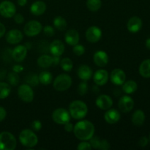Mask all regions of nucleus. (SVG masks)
Here are the masks:
<instances>
[{"instance_id":"f257e3e1","label":"nucleus","mask_w":150,"mask_h":150,"mask_svg":"<svg viewBox=\"0 0 150 150\" xmlns=\"http://www.w3.org/2000/svg\"><path fill=\"white\" fill-rule=\"evenodd\" d=\"M73 133L78 139L81 141H89L95 133V126L88 120H82L76 124Z\"/></svg>"},{"instance_id":"f03ea898","label":"nucleus","mask_w":150,"mask_h":150,"mask_svg":"<svg viewBox=\"0 0 150 150\" xmlns=\"http://www.w3.org/2000/svg\"><path fill=\"white\" fill-rule=\"evenodd\" d=\"M87 112V105L81 100H74L69 105V113L75 120H81L86 117Z\"/></svg>"},{"instance_id":"7ed1b4c3","label":"nucleus","mask_w":150,"mask_h":150,"mask_svg":"<svg viewBox=\"0 0 150 150\" xmlns=\"http://www.w3.org/2000/svg\"><path fill=\"white\" fill-rule=\"evenodd\" d=\"M19 140L23 146L28 148H32L38 143V138L37 135L29 129H25L21 132L19 135Z\"/></svg>"},{"instance_id":"20e7f679","label":"nucleus","mask_w":150,"mask_h":150,"mask_svg":"<svg viewBox=\"0 0 150 150\" xmlns=\"http://www.w3.org/2000/svg\"><path fill=\"white\" fill-rule=\"evenodd\" d=\"M17 141L11 133L4 131L0 133V150H14Z\"/></svg>"},{"instance_id":"39448f33","label":"nucleus","mask_w":150,"mask_h":150,"mask_svg":"<svg viewBox=\"0 0 150 150\" xmlns=\"http://www.w3.org/2000/svg\"><path fill=\"white\" fill-rule=\"evenodd\" d=\"M72 79L67 74H60L54 81L53 86L57 91L63 92L66 91L71 86Z\"/></svg>"},{"instance_id":"423d86ee","label":"nucleus","mask_w":150,"mask_h":150,"mask_svg":"<svg viewBox=\"0 0 150 150\" xmlns=\"http://www.w3.org/2000/svg\"><path fill=\"white\" fill-rule=\"evenodd\" d=\"M52 119L54 122L59 125H64L70 120V114L68 111L62 108L54 110L52 114Z\"/></svg>"},{"instance_id":"0eeeda50","label":"nucleus","mask_w":150,"mask_h":150,"mask_svg":"<svg viewBox=\"0 0 150 150\" xmlns=\"http://www.w3.org/2000/svg\"><path fill=\"white\" fill-rule=\"evenodd\" d=\"M42 29V24L39 21L32 20L26 23L23 28V32L26 36L34 37L39 35Z\"/></svg>"},{"instance_id":"6e6552de","label":"nucleus","mask_w":150,"mask_h":150,"mask_svg":"<svg viewBox=\"0 0 150 150\" xmlns=\"http://www.w3.org/2000/svg\"><path fill=\"white\" fill-rule=\"evenodd\" d=\"M19 98L25 103H31L34 100V92L29 84H22L18 89Z\"/></svg>"},{"instance_id":"1a4fd4ad","label":"nucleus","mask_w":150,"mask_h":150,"mask_svg":"<svg viewBox=\"0 0 150 150\" xmlns=\"http://www.w3.org/2000/svg\"><path fill=\"white\" fill-rule=\"evenodd\" d=\"M16 13V7L12 1H3L0 3V15L2 17L12 18Z\"/></svg>"},{"instance_id":"9d476101","label":"nucleus","mask_w":150,"mask_h":150,"mask_svg":"<svg viewBox=\"0 0 150 150\" xmlns=\"http://www.w3.org/2000/svg\"><path fill=\"white\" fill-rule=\"evenodd\" d=\"M102 37V31L98 26H92L88 28L86 32V38L89 42L95 43L98 42Z\"/></svg>"},{"instance_id":"9b49d317","label":"nucleus","mask_w":150,"mask_h":150,"mask_svg":"<svg viewBox=\"0 0 150 150\" xmlns=\"http://www.w3.org/2000/svg\"><path fill=\"white\" fill-rule=\"evenodd\" d=\"M118 106L122 112H130L134 107V100L130 96L125 95V96L122 97L120 99Z\"/></svg>"},{"instance_id":"f8f14e48","label":"nucleus","mask_w":150,"mask_h":150,"mask_svg":"<svg viewBox=\"0 0 150 150\" xmlns=\"http://www.w3.org/2000/svg\"><path fill=\"white\" fill-rule=\"evenodd\" d=\"M110 79H111V82L114 85L117 86H120L124 83L126 80V75L125 72L121 69H115L112 70L110 75Z\"/></svg>"},{"instance_id":"ddd939ff","label":"nucleus","mask_w":150,"mask_h":150,"mask_svg":"<svg viewBox=\"0 0 150 150\" xmlns=\"http://www.w3.org/2000/svg\"><path fill=\"white\" fill-rule=\"evenodd\" d=\"M109 79V74L108 71L103 69H100L95 72L93 76L94 82L97 86H103L108 82Z\"/></svg>"},{"instance_id":"4468645a","label":"nucleus","mask_w":150,"mask_h":150,"mask_svg":"<svg viewBox=\"0 0 150 150\" xmlns=\"http://www.w3.org/2000/svg\"><path fill=\"white\" fill-rule=\"evenodd\" d=\"M27 54V48L25 45H17L12 51V58L17 62L23 61Z\"/></svg>"},{"instance_id":"2eb2a0df","label":"nucleus","mask_w":150,"mask_h":150,"mask_svg":"<svg viewBox=\"0 0 150 150\" xmlns=\"http://www.w3.org/2000/svg\"><path fill=\"white\" fill-rule=\"evenodd\" d=\"M23 34L18 29H12L6 35V40L8 43L15 45L21 42L23 40Z\"/></svg>"},{"instance_id":"dca6fc26","label":"nucleus","mask_w":150,"mask_h":150,"mask_svg":"<svg viewBox=\"0 0 150 150\" xmlns=\"http://www.w3.org/2000/svg\"><path fill=\"white\" fill-rule=\"evenodd\" d=\"M96 105L101 110H108L113 105V100L110 96L107 95H101L95 101Z\"/></svg>"},{"instance_id":"f3484780","label":"nucleus","mask_w":150,"mask_h":150,"mask_svg":"<svg viewBox=\"0 0 150 150\" xmlns=\"http://www.w3.org/2000/svg\"><path fill=\"white\" fill-rule=\"evenodd\" d=\"M142 25H143V23H142V19L137 16H133V17L130 18L127 21V27L130 32L136 33L141 30Z\"/></svg>"},{"instance_id":"a211bd4d","label":"nucleus","mask_w":150,"mask_h":150,"mask_svg":"<svg viewBox=\"0 0 150 150\" xmlns=\"http://www.w3.org/2000/svg\"><path fill=\"white\" fill-rule=\"evenodd\" d=\"M49 51L54 57H60L64 51V45L59 40H54L49 45Z\"/></svg>"},{"instance_id":"6ab92c4d","label":"nucleus","mask_w":150,"mask_h":150,"mask_svg":"<svg viewBox=\"0 0 150 150\" xmlns=\"http://www.w3.org/2000/svg\"><path fill=\"white\" fill-rule=\"evenodd\" d=\"M93 60L97 66L100 67H103L108 64V56L105 51H98L94 54Z\"/></svg>"},{"instance_id":"aec40b11","label":"nucleus","mask_w":150,"mask_h":150,"mask_svg":"<svg viewBox=\"0 0 150 150\" xmlns=\"http://www.w3.org/2000/svg\"><path fill=\"white\" fill-rule=\"evenodd\" d=\"M120 118H121L120 113L114 108L108 109L104 115V119L108 124H116L120 121Z\"/></svg>"},{"instance_id":"412c9836","label":"nucleus","mask_w":150,"mask_h":150,"mask_svg":"<svg viewBox=\"0 0 150 150\" xmlns=\"http://www.w3.org/2000/svg\"><path fill=\"white\" fill-rule=\"evenodd\" d=\"M46 10V4L42 1H36L31 5L30 11L34 16H39L43 14Z\"/></svg>"},{"instance_id":"4be33fe9","label":"nucleus","mask_w":150,"mask_h":150,"mask_svg":"<svg viewBox=\"0 0 150 150\" xmlns=\"http://www.w3.org/2000/svg\"><path fill=\"white\" fill-rule=\"evenodd\" d=\"M77 73L79 79L84 81L89 80L92 77V74H93L90 67L86 65V64H83V65L80 66L78 69Z\"/></svg>"},{"instance_id":"5701e85b","label":"nucleus","mask_w":150,"mask_h":150,"mask_svg":"<svg viewBox=\"0 0 150 150\" xmlns=\"http://www.w3.org/2000/svg\"><path fill=\"white\" fill-rule=\"evenodd\" d=\"M66 42L68 45L74 46L75 45L79 43V34L75 29H70L65 33L64 36Z\"/></svg>"},{"instance_id":"b1692460","label":"nucleus","mask_w":150,"mask_h":150,"mask_svg":"<svg viewBox=\"0 0 150 150\" xmlns=\"http://www.w3.org/2000/svg\"><path fill=\"white\" fill-rule=\"evenodd\" d=\"M145 114L143 111L139 109L134 111L132 116V122L135 126L140 127L144 123Z\"/></svg>"},{"instance_id":"393cba45","label":"nucleus","mask_w":150,"mask_h":150,"mask_svg":"<svg viewBox=\"0 0 150 150\" xmlns=\"http://www.w3.org/2000/svg\"><path fill=\"white\" fill-rule=\"evenodd\" d=\"M54 63L53 57L47 54H44L38 59V64L42 68H48L50 67Z\"/></svg>"},{"instance_id":"a878e982","label":"nucleus","mask_w":150,"mask_h":150,"mask_svg":"<svg viewBox=\"0 0 150 150\" xmlns=\"http://www.w3.org/2000/svg\"><path fill=\"white\" fill-rule=\"evenodd\" d=\"M139 73L144 78H150V59L144 60L141 63L139 69Z\"/></svg>"},{"instance_id":"bb28decb","label":"nucleus","mask_w":150,"mask_h":150,"mask_svg":"<svg viewBox=\"0 0 150 150\" xmlns=\"http://www.w3.org/2000/svg\"><path fill=\"white\" fill-rule=\"evenodd\" d=\"M138 85L136 81L133 80L125 81L122 84V90L126 94H133L137 90Z\"/></svg>"},{"instance_id":"cd10ccee","label":"nucleus","mask_w":150,"mask_h":150,"mask_svg":"<svg viewBox=\"0 0 150 150\" xmlns=\"http://www.w3.org/2000/svg\"><path fill=\"white\" fill-rule=\"evenodd\" d=\"M38 77H39L40 83H42V85H45V86L50 84L53 79V76L51 73L48 71H43L40 73Z\"/></svg>"},{"instance_id":"c85d7f7f","label":"nucleus","mask_w":150,"mask_h":150,"mask_svg":"<svg viewBox=\"0 0 150 150\" xmlns=\"http://www.w3.org/2000/svg\"><path fill=\"white\" fill-rule=\"evenodd\" d=\"M54 25L56 27V29H57L58 30L64 31L67 28V23L65 18H64L62 16H57V17H56L54 18Z\"/></svg>"},{"instance_id":"c756f323","label":"nucleus","mask_w":150,"mask_h":150,"mask_svg":"<svg viewBox=\"0 0 150 150\" xmlns=\"http://www.w3.org/2000/svg\"><path fill=\"white\" fill-rule=\"evenodd\" d=\"M11 91L10 84L0 81V99H4L9 96Z\"/></svg>"},{"instance_id":"7c9ffc66","label":"nucleus","mask_w":150,"mask_h":150,"mask_svg":"<svg viewBox=\"0 0 150 150\" xmlns=\"http://www.w3.org/2000/svg\"><path fill=\"white\" fill-rule=\"evenodd\" d=\"M101 5H102L101 0H87L86 1V7L90 11H98L100 9Z\"/></svg>"},{"instance_id":"2f4dec72","label":"nucleus","mask_w":150,"mask_h":150,"mask_svg":"<svg viewBox=\"0 0 150 150\" xmlns=\"http://www.w3.org/2000/svg\"><path fill=\"white\" fill-rule=\"evenodd\" d=\"M60 65L62 69L66 72H69L72 70L73 67V63L72 60L69 58H64L60 61Z\"/></svg>"},{"instance_id":"473e14b6","label":"nucleus","mask_w":150,"mask_h":150,"mask_svg":"<svg viewBox=\"0 0 150 150\" xmlns=\"http://www.w3.org/2000/svg\"><path fill=\"white\" fill-rule=\"evenodd\" d=\"M26 81L27 83V84L30 85V86H37L38 85V83H40L39 77L35 73H31V74L27 76V77L26 79Z\"/></svg>"},{"instance_id":"72a5a7b5","label":"nucleus","mask_w":150,"mask_h":150,"mask_svg":"<svg viewBox=\"0 0 150 150\" xmlns=\"http://www.w3.org/2000/svg\"><path fill=\"white\" fill-rule=\"evenodd\" d=\"M7 80H8L9 83L12 86H17L19 83V76L18 75L17 73L16 72H13V73H9L8 76H7Z\"/></svg>"},{"instance_id":"f704fd0d","label":"nucleus","mask_w":150,"mask_h":150,"mask_svg":"<svg viewBox=\"0 0 150 150\" xmlns=\"http://www.w3.org/2000/svg\"><path fill=\"white\" fill-rule=\"evenodd\" d=\"M73 53H74L76 56H79H79H81L84 54L85 48L84 46H83L82 45L78 43L73 46Z\"/></svg>"},{"instance_id":"c9c22d12","label":"nucleus","mask_w":150,"mask_h":150,"mask_svg":"<svg viewBox=\"0 0 150 150\" xmlns=\"http://www.w3.org/2000/svg\"><path fill=\"white\" fill-rule=\"evenodd\" d=\"M88 92V85L86 82H81L79 83L78 86V93L80 95H84L87 93Z\"/></svg>"},{"instance_id":"e433bc0d","label":"nucleus","mask_w":150,"mask_h":150,"mask_svg":"<svg viewBox=\"0 0 150 150\" xmlns=\"http://www.w3.org/2000/svg\"><path fill=\"white\" fill-rule=\"evenodd\" d=\"M89 141H90V144L91 146H92V148H94V149H99V146H100V139L99 137H98V136H92V138H91L90 139H89Z\"/></svg>"},{"instance_id":"4c0bfd02","label":"nucleus","mask_w":150,"mask_h":150,"mask_svg":"<svg viewBox=\"0 0 150 150\" xmlns=\"http://www.w3.org/2000/svg\"><path fill=\"white\" fill-rule=\"evenodd\" d=\"M77 149L79 150H90L92 149L90 143L87 142L86 141H83L78 145Z\"/></svg>"},{"instance_id":"58836bf2","label":"nucleus","mask_w":150,"mask_h":150,"mask_svg":"<svg viewBox=\"0 0 150 150\" xmlns=\"http://www.w3.org/2000/svg\"><path fill=\"white\" fill-rule=\"evenodd\" d=\"M43 32L45 34V35L48 37H52L54 36V33H55V31H54V29L51 26H45V27L43 28Z\"/></svg>"},{"instance_id":"ea45409f","label":"nucleus","mask_w":150,"mask_h":150,"mask_svg":"<svg viewBox=\"0 0 150 150\" xmlns=\"http://www.w3.org/2000/svg\"><path fill=\"white\" fill-rule=\"evenodd\" d=\"M111 148V145H110L109 142H108L107 140H101L100 141V144L99 146V149H101V150H108Z\"/></svg>"},{"instance_id":"a19ab883","label":"nucleus","mask_w":150,"mask_h":150,"mask_svg":"<svg viewBox=\"0 0 150 150\" xmlns=\"http://www.w3.org/2000/svg\"><path fill=\"white\" fill-rule=\"evenodd\" d=\"M31 127L35 131H39L42 128V123L40 120H35L31 124Z\"/></svg>"},{"instance_id":"79ce46f5","label":"nucleus","mask_w":150,"mask_h":150,"mask_svg":"<svg viewBox=\"0 0 150 150\" xmlns=\"http://www.w3.org/2000/svg\"><path fill=\"white\" fill-rule=\"evenodd\" d=\"M14 17V21L16 23H18V24H21V23H23V21H24V18L22 16L21 14H15V16H13Z\"/></svg>"},{"instance_id":"37998d69","label":"nucleus","mask_w":150,"mask_h":150,"mask_svg":"<svg viewBox=\"0 0 150 150\" xmlns=\"http://www.w3.org/2000/svg\"><path fill=\"white\" fill-rule=\"evenodd\" d=\"M148 144V139L146 136H143L139 141V145L142 147H145Z\"/></svg>"},{"instance_id":"c03bdc74","label":"nucleus","mask_w":150,"mask_h":150,"mask_svg":"<svg viewBox=\"0 0 150 150\" xmlns=\"http://www.w3.org/2000/svg\"><path fill=\"white\" fill-rule=\"evenodd\" d=\"M64 125V130H65V131L68 132V133H70V132L73 131V128H74V126H73V125L72 124L71 122H68L65 123Z\"/></svg>"},{"instance_id":"a18cd8bd","label":"nucleus","mask_w":150,"mask_h":150,"mask_svg":"<svg viewBox=\"0 0 150 150\" xmlns=\"http://www.w3.org/2000/svg\"><path fill=\"white\" fill-rule=\"evenodd\" d=\"M6 116H7V112H6L5 109L3 107L0 106V122L5 119Z\"/></svg>"},{"instance_id":"49530a36","label":"nucleus","mask_w":150,"mask_h":150,"mask_svg":"<svg viewBox=\"0 0 150 150\" xmlns=\"http://www.w3.org/2000/svg\"><path fill=\"white\" fill-rule=\"evenodd\" d=\"M13 72H16V73H21V72L23 70V66L20 65V64H16V65L13 66Z\"/></svg>"},{"instance_id":"de8ad7c7","label":"nucleus","mask_w":150,"mask_h":150,"mask_svg":"<svg viewBox=\"0 0 150 150\" xmlns=\"http://www.w3.org/2000/svg\"><path fill=\"white\" fill-rule=\"evenodd\" d=\"M5 26H4V25L3 24V23H0V38H1V37L4 36V35L5 34Z\"/></svg>"},{"instance_id":"09e8293b","label":"nucleus","mask_w":150,"mask_h":150,"mask_svg":"<svg viewBox=\"0 0 150 150\" xmlns=\"http://www.w3.org/2000/svg\"><path fill=\"white\" fill-rule=\"evenodd\" d=\"M53 59H54V63H53V64L57 65L59 63H60L59 57H53Z\"/></svg>"},{"instance_id":"8fccbe9b","label":"nucleus","mask_w":150,"mask_h":150,"mask_svg":"<svg viewBox=\"0 0 150 150\" xmlns=\"http://www.w3.org/2000/svg\"><path fill=\"white\" fill-rule=\"evenodd\" d=\"M26 3H27V0H18V4L21 7L26 5Z\"/></svg>"},{"instance_id":"3c124183","label":"nucleus","mask_w":150,"mask_h":150,"mask_svg":"<svg viewBox=\"0 0 150 150\" xmlns=\"http://www.w3.org/2000/svg\"><path fill=\"white\" fill-rule=\"evenodd\" d=\"M146 48H147V49H149L150 50V38H147V39H146Z\"/></svg>"},{"instance_id":"603ef678","label":"nucleus","mask_w":150,"mask_h":150,"mask_svg":"<svg viewBox=\"0 0 150 150\" xmlns=\"http://www.w3.org/2000/svg\"><path fill=\"white\" fill-rule=\"evenodd\" d=\"M149 139H150V136H149Z\"/></svg>"}]
</instances>
